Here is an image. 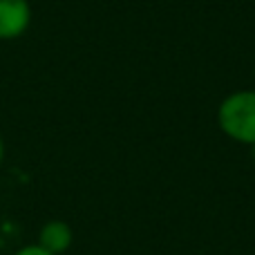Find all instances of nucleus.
I'll return each mask as SVG.
<instances>
[{"instance_id": "3", "label": "nucleus", "mask_w": 255, "mask_h": 255, "mask_svg": "<svg viewBox=\"0 0 255 255\" xmlns=\"http://www.w3.org/2000/svg\"><path fill=\"white\" fill-rule=\"evenodd\" d=\"M72 242H74V231H72V226L63 220H52V222H47V224H43L36 244L52 255H63L72 247Z\"/></svg>"}, {"instance_id": "6", "label": "nucleus", "mask_w": 255, "mask_h": 255, "mask_svg": "<svg viewBox=\"0 0 255 255\" xmlns=\"http://www.w3.org/2000/svg\"><path fill=\"white\" fill-rule=\"evenodd\" d=\"M251 154H253V159H255V145H251Z\"/></svg>"}, {"instance_id": "2", "label": "nucleus", "mask_w": 255, "mask_h": 255, "mask_svg": "<svg viewBox=\"0 0 255 255\" xmlns=\"http://www.w3.org/2000/svg\"><path fill=\"white\" fill-rule=\"evenodd\" d=\"M31 25L29 0H0V40H16Z\"/></svg>"}, {"instance_id": "1", "label": "nucleus", "mask_w": 255, "mask_h": 255, "mask_svg": "<svg viewBox=\"0 0 255 255\" xmlns=\"http://www.w3.org/2000/svg\"><path fill=\"white\" fill-rule=\"evenodd\" d=\"M217 128L235 143L255 145V90H235L222 99Z\"/></svg>"}, {"instance_id": "5", "label": "nucleus", "mask_w": 255, "mask_h": 255, "mask_svg": "<svg viewBox=\"0 0 255 255\" xmlns=\"http://www.w3.org/2000/svg\"><path fill=\"white\" fill-rule=\"evenodd\" d=\"M2 159H4V141H2V134H0V166H2Z\"/></svg>"}, {"instance_id": "4", "label": "nucleus", "mask_w": 255, "mask_h": 255, "mask_svg": "<svg viewBox=\"0 0 255 255\" xmlns=\"http://www.w3.org/2000/svg\"><path fill=\"white\" fill-rule=\"evenodd\" d=\"M13 255H52V253H47L45 249H40L38 244H27V247L18 249Z\"/></svg>"}]
</instances>
